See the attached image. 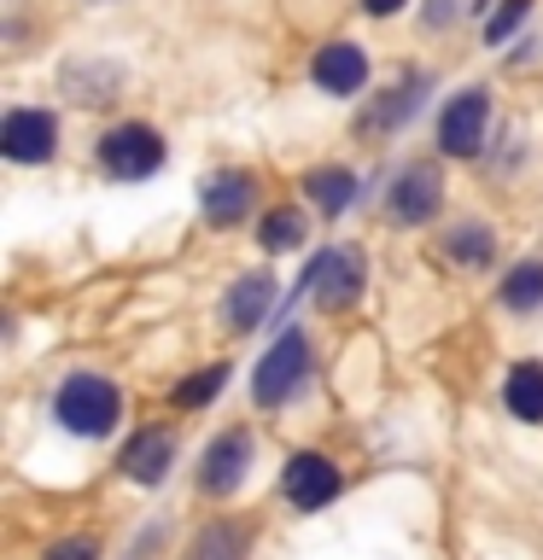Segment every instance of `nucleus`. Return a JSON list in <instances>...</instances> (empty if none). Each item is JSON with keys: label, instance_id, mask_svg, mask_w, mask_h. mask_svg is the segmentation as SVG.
Segmentation results:
<instances>
[{"label": "nucleus", "instance_id": "nucleus-1", "mask_svg": "<svg viewBox=\"0 0 543 560\" xmlns=\"http://www.w3.org/2000/svg\"><path fill=\"white\" fill-rule=\"evenodd\" d=\"M53 420H59V432L70 438H88V444H100V438L117 432L123 420V392L105 374H65L59 392H53Z\"/></svg>", "mask_w": 543, "mask_h": 560}, {"label": "nucleus", "instance_id": "nucleus-2", "mask_svg": "<svg viewBox=\"0 0 543 560\" xmlns=\"http://www.w3.org/2000/svg\"><path fill=\"white\" fill-rule=\"evenodd\" d=\"M310 374H315V350L298 327H287L252 368V402L257 409H287V402L310 385Z\"/></svg>", "mask_w": 543, "mask_h": 560}, {"label": "nucleus", "instance_id": "nucleus-3", "mask_svg": "<svg viewBox=\"0 0 543 560\" xmlns=\"http://www.w3.org/2000/svg\"><path fill=\"white\" fill-rule=\"evenodd\" d=\"M94 158H100V170L112 175V182H147V175L164 170L170 147H164V135H158L152 122L129 117V122H112V129L94 140Z\"/></svg>", "mask_w": 543, "mask_h": 560}, {"label": "nucleus", "instance_id": "nucleus-4", "mask_svg": "<svg viewBox=\"0 0 543 560\" xmlns=\"http://www.w3.org/2000/svg\"><path fill=\"white\" fill-rule=\"evenodd\" d=\"M368 287V262L357 245H327V252H315L304 262V275H298V292L315 298V310H327V315H339L350 310L362 298Z\"/></svg>", "mask_w": 543, "mask_h": 560}, {"label": "nucleus", "instance_id": "nucleus-5", "mask_svg": "<svg viewBox=\"0 0 543 560\" xmlns=\"http://www.w3.org/2000/svg\"><path fill=\"white\" fill-rule=\"evenodd\" d=\"M485 129H490V88L485 82L455 88L444 100V112H438V152L444 158H480Z\"/></svg>", "mask_w": 543, "mask_h": 560}, {"label": "nucleus", "instance_id": "nucleus-6", "mask_svg": "<svg viewBox=\"0 0 543 560\" xmlns=\"http://www.w3.org/2000/svg\"><path fill=\"white\" fill-rule=\"evenodd\" d=\"M0 152L12 164H53L59 158V112H47V105H12L0 117Z\"/></svg>", "mask_w": 543, "mask_h": 560}, {"label": "nucleus", "instance_id": "nucleus-7", "mask_svg": "<svg viewBox=\"0 0 543 560\" xmlns=\"http://www.w3.org/2000/svg\"><path fill=\"white\" fill-rule=\"evenodd\" d=\"M444 210V175L438 164H403L385 187V217L397 228H427Z\"/></svg>", "mask_w": 543, "mask_h": 560}, {"label": "nucleus", "instance_id": "nucleus-8", "mask_svg": "<svg viewBox=\"0 0 543 560\" xmlns=\"http://www.w3.org/2000/svg\"><path fill=\"white\" fill-rule=\"evenodd\" d=\"M339 490H345V472H339V462H327L322 450H298V455H287V467H280V497H287L298 514H322Z\"/></svg>", "mask_w": 543, "mask_h": 560}, {"label": "nucleus", "instance_id": "nucleus-9", "mask_svg": "<svg viewBox=\"0 0 543 560\" xmlns=\"http://www.w3.org/2000/svg\"><path fill=\"white\" fill-rule=\"evenodd\" d=\"M252 455H257L252 427H222L199 455V490L205 497H234L245 485V472H252Z\"/></svg>", "mask_w": 543, "mask_h": 560}, {"label": "nucleus", "instance_id": "nucleus-10", "mask_svg": "<svg viewBox=\"0 0 543 560\" xmlns=\"http://www.w3.org/2000/svg\"><path fill=\"white\" fill-rule=\"evenodd\" d=\"M257 205V175L252 170H210L199 182V217L205 228H240Z\"/></svg>", "mask_w": 543, "mask_h": 560}, {"label": "nucleus", "instance_id": "nucleus-11", "mask_svg": "<svg viewBox=\"0 0 543 560\" xmlns=\"http://www.w3.org/2000/svg\"><path fill=\"white\" fill-rule=\"evenodd\" d=\"M427 94H432V77H427V70H403V77L385 88V94H374V105L357 117V135H397L403 122H409L420 105H427Z\"/></svg>", "mask_w": 543, "mask_h": 560}, {"label": "nucleus", "instance_id": "nucleus-12", "mask_svg": "<svg viewBox=\"0 0 543 560\" xmlns=\"http://www.w3.org/2000/svg\"><path fill=\"white\" fill-rule=\"evenodd\" d=\"M310 82L322 88L327 100H357L362 88H368V52L357 42H322L315 47V59H310Z\"/></svg>", "mask_w": 543, "mask_h": 560}, {"label": "nucleus", "instance_id": "nucleus-13", "mask_svg": "<svg viewBox=\"0 0 543 560\" xmlns=\"http://www.w3.org/2000/svg\"><path fill=\"white\" fill-rule=\"evenodd\" d=\"M170 467H175V432L170 427H140L129 444H123V455H117V472L129 485H140V490L164 485Z\"/></svg>", "mask_w": 543, "mask_h": 560}, {"label": "nucleus", "instance_id": "nucleus-14", "mask_svg": "<svg viewBox=\"0 0 543 560\" xmlns=\"http://www.w3.org/2000/svg\"><path fill=\"white\" fill-rule=\"evenodd\" d=\"M123 82H129V70L117 59H70L59 70V94H70V105H112L123 100Z\"/></svg>", "mask_w": 543, "mask_h": 560}, {"label": "nucleus", "instance_id": "nucleus-15", "mask_svg": "<svg viewBox=\"0 0 543 560\" xmlns=\"http://www.w3.org/2000/svg\"><path fill=\"white\" fill-rule=\"evenodd\" d=\"M269 310H275V280L263 269L240 275L234 287L222 292V332H234V339H240V332H257Z\"/></svg>", "mask_w": 543, "mask_h": 560}, {"label": "nucleus", "instance_id": "nucleus-16", "mask_svg": "<svg viewBox=\"0 0 543 560\" xmlns=\"http://www.w3.org/2000/svg\"><path fill=\"white\" fill-rule=\"evenodd\" d=\"M304 199H310V210L315 217H327V222H339L350 205H357V192H362V182L350 175L345 164H315V170H304Z\"/></svg>", "mask_w": 543, "mask_h": 560}, {"label": "nucleus", "instance_id": "nucleus-17", "mask_svg": "<svg viewBox=\"0 0 543 560\" xmlns=\"http://www.w3.org/2000/svg\"><path fill=\"white\" fill-rule=\"evenodd\" d=\"M502 402L525 427H543V362H515L502 374Z\"/></svg>", "mask_w": 543, "mask_h": 560}, {"label": "nucleus", "instance_id": "nucleus-18", "mask_svg": "<svg viewBox=\"0 0 543 560\" xmlns=\"http://www.w3.org/2000/svg\"><path fill=\"white\" fill-rule=\"evenodd\" d=\"M444 257L455 262V269H490V257H497V234H490V222H450Z\"/></svg>", "mask_w": 543, "mask_h": 560}, {"label": "nucleus", "instance_id": "nucleus-19", "mask_svg": "<svg viewBox=\"0 0 543 560\" xmlns=\"http://www.w3.org/2000/svg\"><path fill=\"white\" fill-rule=\"evenodd\" d=\"M497 298H502V310H515V315H532V310L543 304V257H525V262H515V269L502 275Z\"/></svg>", "mask_w": 543, "mask_h": 560}, {"label": "nucleus", "instance_id": "nucleus-20", "mask_svg": "<svg viewBox=\"0 0 543 560\" xmlns=\"http://www.w3.org/2000/svg\"><path fill=\"white\" fill-rule=\"evenodd\" d=\"M304 234H310V222H304V210H292V205H280V210H269V217L257 222V245H263L269 257L304 252Z\"/></svg>", "mask_w": 543, "mask_h": 560}, {"label": "nucleus", "instance_id": "nucleus-21", "mask_svg": "<svg viewBox=\"0 0 543 560\" xmlns=\"http://www.w3.org/2000/svg\"><path fill=\"white\" fill-rule=\"evenodd\" d=\"M252 555V532L234 520H217V525H205L199 542H193V560H245Z\"/></svg>", "mask_w": 543, "mask_h": 560}, {"label": "nucleus", "instance_id": "nucleus-22", "mask_svg": "<svg viewBox=\"0 0 543 560\" xmlns=\"http://www.w3.org/2000/svg\"><path fill=\"white\" fill-rule=\"evenodd\" d=\"M228 374H234L228 362H210V368H199V374L175 380V385H170V402H175V409H205V402H217V392L228 385Z\"/></svg>", "mask_w": 543, "mask_h": 560}, {"label": "nucleus", "instance_id": "nucleus-23", "mask_svg": "<svg viewBox=\"0 0 543 560\" xmlns=\"http://www.w3.org/2000/svg\"><path fill=\"white\" fill-rule=\"evenodd\" d=\"M525 18H532V0H497V12L485 18V47H502Z\"/></svg>", "mask_w": 543, "mask_h": 560}, {"label": "nucleus", "instance_id": "nucleus-24", "mask_svg": "<svg viewBox=\"0 0 543 560\" xmlns=\"http://www.w3.org/2000/svg\"><path fill=\"white\" fill-rule=\"evenodd\" d=\"M42 560H100V542L94 537H59V542H47Z\"/></svg>", "mask_w": 543, "mask_h": 560}, {"label": "nucleus", "instance_id": "nucleus-25", "mask_svg": "<svg viewBox=\"0 0 543 560\" xmlns=\"http://www.w3.org/2000/svg\"><path fill=\"white\" fill-rule=\"evenodd\" d=\"M462 12H467V0H427V12H420V24H427V30H444V24H455Z\"/></svg>", "mask_w": 543, "mask_h": 560}, {"label": "nucleus", "instance_id": "nucleus-26", "mask_svg": "<svg viewBox=\"0 0 543 560\" xmlns=\"http://www.w3.org/2000/svg\"><path fill=\"white\" fill-rule=\"evenodd\" d=\"M357 7H362L368 18H397L403 7H409V0H357Z\"/></svg>", "mask_w": 543, "mask_h": 560}]
</instances>
